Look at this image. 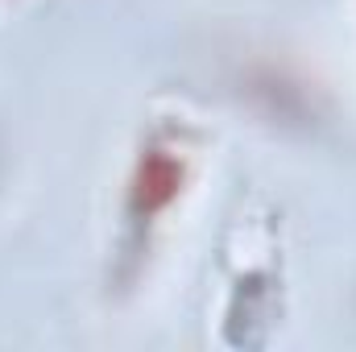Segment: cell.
<instances>
[{"label":"cell","mask_w":356,"mask_h":352,"mask_svg":"<svg viewBox=\"0 0 356 352\" xmlns=\"http://www.w3.org/2000/svg\"><path fill=\"white\" fill-rule=\"evenodd\" d=\"M182 175H186L182 154L170 150V145H154L137 162V175H133V216L137 220L158 216L178 191H182Z\"/></svg>","instance_id":"6da1fadb"}]
</instances>
